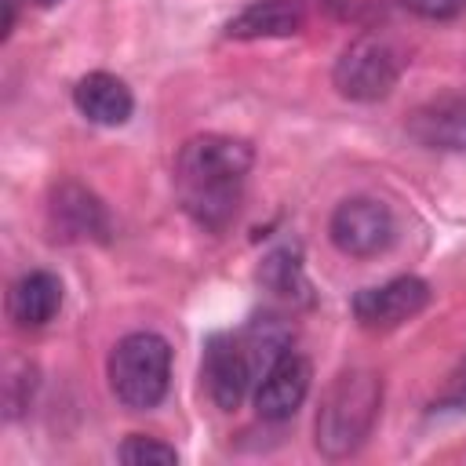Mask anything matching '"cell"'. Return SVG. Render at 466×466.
<instances>
[{
	"label": "cell",
	"instance_id": "8992f818",
	"mask_svg": "<svg viewBox=\"0 0 466 466\" xmlns=\"http://www.w3.org/2000/svg\"><path fill=\"white\" fill-rule=\"evenodd\" d=\"M47 229L62 244H106L109 240V211L106 204L80 182L62 178L47 193Z\"/></svg>",
	"mask_w": 466,
	"mask_h": 466
},
{
	"label": "cell",
	"instance_id": "9a60e30c",
	"mask_svg": "<svg viewBox=\"0 0 466 466\" xmlns=\"http://www.w3.org/2000/svg\"><path fill=\"white\" fill-rule=\"evenodd\" d=\"M116 459L127 462V466H175L178 462V451L160 441V437H149V433H131L124 437V444L116 448Z\"/></svg>",
	"mask_w": 466,
	"mask_h": 466
},
{
	"label": "cell",
	"instance_id": "7c38bea8",
	"mask_svg": "<svg viewBox=\"0 0 466 466\" xmlns=\"http://www.w3.org/2000/svg\"><path fill=\"white\" fill-rule=\"evenodd\" d=\"M73 106L91 124L120 127L135 113V95H131V87L120 76H113L106 69H95V73H84L73 84Z\"/></svg>",
	"mask_w": 466,
	"mask_h": 466
},
{
	"label": "cell",
	"instance_id": "7a4b0ae2",
	"mask_svg": "<svg viewBox=\"0 0 466 466\" xmlns=\"http://www.w3.org/2000/svg\"><path fill=\"white\" fill-rule=\"evenodd\" d=\"M382 411V379L371 368L339 371L324 393L313 419V444L324 459H350L371 437Z\"/></svg>",
	"mask_w": 466,
	"mask_h": 466
},
{
	"label": "cell",
	"instance_id": "5bb4252c",
	"mask_svg": "<svg viewBox=\"0 0 466 466\" xmlns=\"http://www.w3.org/2000/svg\"><path fill=\"white\" fill-rule=\"evenodd\" d=\"M258 284H262L269 295L284 299V302H313L299 244H280V248H273V251L262 258V266H258Z\"/></svg>",
	"mask_w": 466,
	"mask_h": 466
},
{
	"label": "cell",
	"instance_id": "2e32d148",
	"mask_svg": "<svg viewBox=\"0 0 466 466\" xmlns=\"http://www.w3.org/2000/svg\"><path fill=\"white\" fill-rule=\"evenodd\" d=\"M430 408H433L437 415H462V411H466V353H462V360L455 364V371L448 375L444 390L433 397Z\"/></svg>",
	"mask_w": 466,
	"mask_h": 466
},
{
	"label": "cell",
	"instance_id": "d6986e66",
	"mask_svg": "<svg viewBox=\"0 0 466 466\" xmlns=\"http://www.w3.org/2000/svg\"><path fill=\"white\" fill-rule=\"evenodd\" d=\"M29 4H36V7H51V4H58V0H29Z\"/></svg>",
	"mask_w": 466,
	"mask_h": 466
},
{
	"label": "cell",
	"instance_id": "30bf717a",
	"mask_svg": "<svg viewBox=\"0 0 466 466\" xmlns=\"http://www.w3.org/2000/svg\"><path fill=\"white\" fill-rule=\"evenodd\" d=\"M408 135L422 149L466 153V95H437L411 109Z\"/></svg>",
	"mask_w": 466,
	"mask_h": 466
},
{
	"label": "cell",
	"instance_id": "9c48e42d",
	"mask_svg": "<svg viewBox=\"0 0 466 466\" xmlns=\"http://www.w3.org/2000/svg\"><path fill=\"white\" fill-rule=\"evenodd\" d=\"M309 382H313V364L295 353V350H284L258 379H255V390H251V404L258 411V419L266 422H284L291 419L306 393H309Z\"/></svg>",
	"mask_w": 466,
	"mask_h": 466
},
{
	"label": "cell",
	"instance_id": "52a82bcc",
	"mask_svg": "<svg viewBox=\"0 0 466 466\" xmlns=\"http://www.w3.org/2000/svg\"><path fill=\"white\" fill-rule=\"evenodd\" d=\"M426 306H430V284L422 277H415V273H400V277H393L386 284L360 288L353 295V302H350L353 320L364 331H393L404 320L419 317Z\"/></svg>",
	"mask_w": 466,
	"mask_h": 466
},
{
	"label": "cell",
	"instance_id": "4fadbf2b",
	"mask_svg": "<svg viewBox=\"0 0 466 466\" xmlns=\"http://www.w3.org/2000/svg\"><path fill=\"white\" fill-rule=\"evenodd\" d=\"M302 25H306L302 0H251L226 22V36L229 40H277V36L302 33Z\"/></svg>",
	"mask_w": 466,
	"mask_h": 466
},
{
	"label": "cell",
	"instance_id": "ac0fdd59",
	"mask_svg": "<svg viewBox=\"0 0 466 466\" xmlns=\"http://www.w3.org/2000/svg\"><path fill=\"white\" fill-rule=\"evenodd\" d=\"M15 18H18V0H4V22H0V36L4 40L15 33Z\"/></svg>",
	"mask_w": 466,
	"mask_h": 466
},
{
	"label": "cell",
	"instance_id": "3957f363",
	"mask_svg": "<svg viewBox=\"0 0 466 466\" xmlns=\"http://www.w3.org/2000/svg\"><path fill=\"white\" fill-rule=\"evenodd\" d=\"M106 379L127 411H149L167 397L171 386V346L157 331H131L116 339L106 360Z\"/></svg>",
	"mask_w": 466,
	"mask_h": 466
},
{
	"label": "cell",
	"instance_id": "e0dca14e",
	"mask_svg": "<svg viewBox=\"0 0 466 466\" xmlns=\"http://www.w3.org/2000/svg\"><path fill=\"white\" fill-rule=\"evenodd\" d=\"M415 18L426 22H451L466 11V0H400Z\"/></svg>",
	"mask_w": 466,
	"mask_h": 466
},
{
	"label": "cell",
	"instance_id": "8fae6325",
	"mask_svg": "<svg viewBox=\"0 0 466 466\" xmlns=\"http://www.w3.org/2000/svg\"><path fill=\"white\" fill-rule=\"evenodd\" d=\"M62 309V280L51 269H29L7 288V320L22 331L44 328Z\"/></svg>",
	"mask_w": 466,
	"mask_h": 466
},
{
	"label": "cell",
	"instance_id": "ba28073f",
	"mask_svg": "<svg viewBox=\"0 0 466 466\" xmlns=\"http://www.w3.org/2000/svg\"><path fill=\"white\" fill-rule=\"evenodd\" d=\"M200 379L208 386V397L215 408L233 411L244 404V397L255 386V368L240 346V335L229 331H211L204 339V357H200Z\"/></svg>",
	"mask_w": 466,
	"mask_h": 466
},
{
	"label": "cell",
	"instance_id": "277c9868",
	"mask_svg": "<svg viewBox=\"0 0 466 466\" xmlns=\"http://www.w3.org/2000/svg\"><path fill=\"white\" fill-rule=\"evenodd\" d=\"M400 73H404L400 47L379 33H364L339 51L331 66V84L350 102H379L397 87Z\"/></svg>",
	"mask_w": 466,
	"mask_h": 466
},
{
	"label": "cell",
	"instance_id": "5b68a950",
	"mask_svg": "<svg viewBox=\"0 0 466 466\" xmlns=\"http://www.w3.org/2000/svg\"><path fill=\"white\" fill-rule=\"evenodd\" d=\"M328 237L335 251L350 258H375L390 251V244L397 240V218L390 204L375 197H346L335 204L328 218Z\"/></svg>",
	"mask_w": 466,
	"mask_h": 466
},
{
	"label": "cell",
	"instance_id": "6da1fadb",
	"mask_svg": "<svg viewBox=\"0 0 466 466\" xmlns=\"http://www.w3.org/2000/svg\"><path fill=\"white\" fill-rule=\"evenodd\" d=\"M255 149L244 138L204 131L182 142L175 157V193L182 211L208 233L229 229L240 211Z\"/></svg>",
	"mask_w": 466,
	"mask_h": 466
}]
</instances>
